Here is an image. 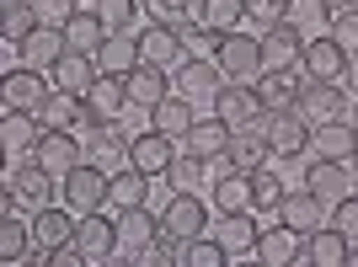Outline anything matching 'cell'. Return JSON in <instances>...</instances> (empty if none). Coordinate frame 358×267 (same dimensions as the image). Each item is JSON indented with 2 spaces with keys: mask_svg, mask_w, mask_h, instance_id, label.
<instances>
[{
  "mask_svg": "<svg viewBox=\"0 0 358 267\" xmlns=\"http://www.w3.org/2000/svg\"><path fill=\"white\" fill-rule=\"evenodd\" d=\"M299 246H305V236H294V230L278 219L273 230H262V236H257V262H262V267H294Z\"/></svg>",
  "mask_w": 358,
  "mask_h": 267,
  "instance_id": "cell-26",
  "label": "cell"
},
{
  "mask_svg": "<svg viewBox=\"0 0 358 267\" xmlns=\"http://www.w3.org/2000/svg\"><path fill=\"white\" fill-rule=\"evenodd\" d=\"M299 54H305V38H299L289 22L262 27V64H268V70H299Z\"/></svg>",
  "mask_w": 358,
  "mask_h": 267,
  "instance_id": "cell-19",
  "label": "cell"
},
{
  "mask_svg": "<svg viewBox=\"0 0 358 267\" xmlns=\"http://www.w3.org/2000/svg\"><path fill=\"white\" fill-rule=\"evenodd\" d=\"M224 43V32H214L209 22H182V48L187 54H198V59H214Z\"/></svg>",
  "mask_w": 358,
  "mask_h": 267,
  "instance_id": "cell-45",
  "label": "cell"
},
{
  "mask_svg": "<svg viewBox=\"0 0 358 267\" xmlns=\"http://www.w3.org/2000/svg\"><path fill=\"white\" fill-rule=\"evenodd\" d=\"M305 187H310L315 198L337 203V198L353 193V166L348 161H321V155H315V166H305Z\"/></svg>",
  "mask_w": 358,
  "mask_h": 267,
  "instance_id": "cell-20",
  "label": "cell"
},
{
  "mask_svg": "<svg viewBox=\"0 0 358 267\" xmlns=\"http://www.w3.org/2000/svg\"><path fill=\"white\" fill-rule=\"evenodd\" d=\"M91 6H96V0H91Z\"/></svg>",
  "mask_w": 358,
  "mask_h": 267,
  "instance_id": "cell-58",
  "label": "cell"
},
{
  "mask_svg": "<svg viewBox=\"0 0 358 267\" xmlns=\"http://www.w3.org/2000/svg\"><path fill=\"white\" fill-rule=\"evenodd\" d=\"M284 16H289V0H246V22H257V27H273Z\"/></svg>",
  "mask_w": 358,
  "mask_h": 267,
  "instance_id": "cell-51",
  "label": "cell"
},
{
  "mask_svg": "<svg viewBox=\"0 0 358 267\" xmlns=\"http://www.w3.org/2000/svg\"><path fill=\"white\" fill-rule=\"evenodd\" d=\"M139 6H145L150 22H171V27H182V22H193L198 0H139Z\"/></svg>",
  "mask_w": 358,
  "mask_h": 267,
  "instance_id": "cell-47",
  "label": "cell"
},
{
  "mask_svg": "<svg viewBox=\"0 0 358 267\" xmlns=\"http://www.w3.org/2000/svg\"><path fill=\"white\" fill-rule=\"evenodd\" d=\"M80 113H86V96L48 91V102L38 107V123H43V129H80Z\"/></svg>",
  "mask_w": 358,
  "mask_h": 267,
  "instance_id": "cell-40",
  "label": "cell"
},
{
  "mask_svg": "<svg viewBox=\"0 0 358 267\" xmlns=\"http://www.w3.org/2000/svg\"><path fill=\"white\" fill-rule=\"evenodd\" d=\"M129 107V80L123 75H96V86L86 91V113H80V129L96 134L107 123H118V113Z\"/></svg>",
  "mask_w": 358,
  "mask_h": 267,
  "instance_id": "cell-4",
  "label": "cell"
},
{
  "mask_svg": "<svg viewBox=\"0 0 358 267\" xmlns=\"http://www.w3.org/2000/svg\"><path fill=\"white\" fill-rule=\"evenodd\" d=\"M343 80H348V86L358 91V54H348V75H343Z\"/></svg>",
  "mask_w": 358,
  "mask_h": 267,
  "instance_id": "cell-53",
  "label": "cell"
},
{
  "mask_svg": "<svg viewBox=\"0 0 358 267\" xmlns=\"http://www.w3.org/2000/svg\"><path fill=\"white\" fill-rule=\"evenodd\" d=\"M209 214H214V208L203 203L198 193H171L166 208H161V230H166V236H177V240L209 236Z\"/></svg>",
  "mask_w": 358,
  "mask_h": 267,
  "instance_id": "cell-8",
  "label": "cell"
},
{
  "mask_svg": "<svg viewBox=\"0 0 358 267\" xmlns=\"http://www.w3.org/2000/svg\"><path fill=\"white\" fill-rule=\"evenodd\" d=\"M48 91H54V75L38 70V64H22V70L0 75V96H6V107H16V113H38V107L48 102Z\"/></svg>",
  "mask_w": 358,
  "mask_h": 267,
  "instance_id": "cell-5",
  "label": "cell"
},
{
  "mask_svg": "<svg viewBox=\"0 0 358 267\" xmlns=\"http://www.w3.org/2000/svg\"><path fill=\"white\" fill-rule=\"evenodd\" d=\"M38 139H43L38 113H16V107H6V118H0V150H6V161H27L32 150H38Z\"/></svg>",
  "mask_w": 358,
  "mask_h": 267,
  "instance_id": "cell-15",
  "label": "cell"
},
{
  "mask_svg": "<svg viewBox=\"0 0 358 267\" xmlns=\"http://www.w3.org/2000/svg\"><path fill=\"white\" fill-rule=\"evenodd\" d=\"M155 236H161V214H150V203L118 208V246H123L129 262H139V257L155 246Z\"/></svg>",
  "mask_w": 358,
  "mask_h": 267,
  "instance_id": "cell-13",
  "label": "cell"
},
{
  "mask_svg": "<svg viewBox=\"0 0 358 267\" xmlns=\"http://www.w3.org/2000/svg\"><path fill=\"white\" fill-rule=\"evenodd\" d=\"M75 246H80L86 267H107V262H118V257H123V246H118V219H107L102 208L80 214V219H75Z\"/></svg>",
  "mask_w": 358,
  "mask_h": 267,
  "instance_id": "cell-2",
  "label": "cell"
},
{
  "mask_svg": "<svg viewBox=\"0 0 358 267\" xmlns=\"http://www.w3.org/2000/svg\"><path fill=\"white\" fill-rule=\"evenodd\" d=\"M327 198H315L310 187H299V193H289L284 203H278V219L289 224V230H294V236H315V230H321V214H327Z\"/></svg>",
  "mask_w": 358,
  "mask_h": 267,
  "instance_id": "cell-23",
  "label": "cell"
},
{
  "mask_svg": "<svg viewBox=\"0 0 358 267\" xmlns=\"http://www.w3.org/2000/svg\"><path fill=\"white\" fill-rule=\"evenodd\" d=\"M96 11H102L107 32H134L139 16H145V6H139V0H96Z\"/></svg>",
  "mask_w": 358,
  "mask_h": 267,
  "instance_id": "cell-46",
  "label": "cell"
},
{
  "mask_svg": "<svg viewBox=\"0 0 358 267\" xmlns=\"http://www.w3.org/2000/svg\"><path fill=\"white\" fill-rule=\"evenodd\" d=\"M198 22H209L214 32H241L246 0H198Z\"/></svg>",
  "mask_w": 358,
  "mask_h": 267,
  "instance_id": "cell-42",
  "label": "cell"
},
{
  "mask_svg": "<svg viewBox=\"0 0 358 267\" xmlns=\"http://www.w3.org/2000/svg\"><path fill=\"white\" fill-rule=\"evenodd\" d=\"M150 182H155V177H145L139 166L113 171V177H107V208H139V203H150Z\"/></svg>",
  "mask_w": 358,
  "mask_h": 267,
  "instance_id": "cell-32",
  "label": "cell"
},
{
  "mask_svg": "<svg viewBox=\"0 0 358 267\" xmlns=\"http://www.w3.org/2000/svg\"><path fill=\"white\" fill-rule=\"evenodd\" d=\"M129 145H134V134H118L113 123H107V129H96V134H91L86 161H96V166L107 171V177H113V171H123V166H129Z\"/></svg>",
  "mask_w": 358,
  "mask_h": 267,
  "instance_id": "cell-27",
  "label": "cell"
},
{
  "mask_svg": "<svg viewBox=\"0 0 358 267\" xmlns=\"http://www.w3.org/2000/svg\"><path fill=\"white\" fill-rule=\"evenodd\" d=\"M22 208H27V203H22L11 187H0V219H11V214H22Z\"/></svg>",
  "mask_w": 358,
  "mask_h": 267,
  "instance_id": "cell-52",
  "label": "cell"
},
{
  "mask_svg": "<svg viewBox=\"0 0 358 267\" xmlns=\"http://www.w3.org/2000/svg\"><path fill=\"white\" fill-rule=\"evenodd\" d=\"M331 6H337V11H348V6H358V0H331Z\"/></svg>",
  "mask_w": 358,
  "mask_h": 267,
  "instance_id": "cell-54",
  "label": "cell"
},
{
  "mask_svg": "<svg viewBox=\"0 0 358 267\" xmlns=\"http://www.w3.org/2000/svg\"><path fill=\"white\" fill-rule=\"evenodd\" d=\"M214 208H220L224 219H230V214H252L257 208L252 171H224V177H214Z\"/></svg>",
  "mask_w": 358,
  "mask_h": 267,
  "instance_id": "cell-22",
  "label": "cell"
},
{
  "mask_svg": "<svg viewBox=\"0 0 358 267\" xmlns=\"http://www.w3.org/2000/svg\"><path fill=\"white\" fill-rule=\"evenodd\" d=\"M348 118H353V129H358V102H353V107H348Z\"/></svg>",
  "mask_w": 358,
  "mask_h": 267,
  "instance_id": "cell-55",
  "label": "cell"
},
{
  "mask_svg": "<svg viewBox=\"0 0 358 267\" xmlns=\"http://www.w3.org/2000/svg\"><path fill=\"white\" fill-rule=\"evenodd\" d=\"M54 91H75V96H86L91 86H96V75H102V64H96V54H64L59 64H54Z\"/></svg>",
  "mask_w": 358,
  "mask_h": 267,
  "instance_id": "cell-24",
  "label": "cell"
},
{
  "mask_svg": "<svg viewBox=\"0 0 358 267\" xmlns=\"http://www.w3.org/2000/svg\"><path fill=\"white\" fill-rule=\"evenodd\" d=\"M38 27V11H32V0H0V38H27Z\"/></svg>",
  "mask_w": 358,
  "mask_h": 267,
  "instance_id": "cell-44",
  "label": "cell"
},
{
  "mask_svg": "<svg viewBox=\"0 0 358 267\" xmlns=\"http://www.w3.org/2000/svg\"><path fill=\"white\" fill-rule=\"evenodd\" d=\"M171 80H177L182 96H214V91L224 86V70H220L214 59H198V54H187V59H182V70L171 75Z\"/></svg>",
  "mask_w": 358,
  "mask_h": 267,
  "instance_id": "cell-28",
  "label": "cell"
},
{
  "mask_svg": "<svg viewBox=\"0 0 358 267\" xmlns=\"http://www.w3.org/2000/svg\"><path fill=\"white\" fill-rule=\"evenodd\" d=\"M262 139H268V150H273V161H299V155H310V123L299 118L294 107H278V113H262Z\"/></svg>",
  "mask_w": 358,
  "mask_h": 267,
  "instance_id": "cell-1",
  "label": "cell"
},
{
  "mask_svg": "<svg viewBox=\"0 0 358 267\" xmlns=\"http://www.w3.org/2000/svg\"><path fill=\"white\" fill-rule=\"evenodd\" d=\"M123 80H129V107H145V113H155V107L177 91V80L166 75V64H139V70H129Z\"/></svg>",
  "mask_w": 358,
  "mask_h": 267,
  "instance_id": "cell-16",
  "label": "cell"
},
{
  "mask_svg": "<svg viewBox=\"0 0 358 267\" xmlns=\"http://www.w3.org/2000/svg\"><path fill=\"white\" fill-rule=\"evenodd\" d=\"M96 64H102V75H129L145 64V54H139V32H107V43L96 48Z\"/></svg>",
  "mask_w": 358,
  "mask_h": 267,
  "instance_id": "cell-25",
  "label": "cell"
},
{
  "mask_svg": "<svg viewBox=\"0 0 358 267\" xmlns=\"http://www.w3.org/2000/svg\"><path fill=\"white\" fill-rule=\"evenodd\" d=\"M203 177H214V171H209V155H198V150L182 145V155L171 161V171H166L171 193H198V187H203Z\"/></svg>",
  "mask_w": 358,
  "mask_h": 267,
  "instance_id": "cell-41",
  "label": "cell"
},
{
  "mask_svg": "<svg viewBox=\"0 0 358 267\" xmlns=\"http://www.w3.org/2000/svg\"><path fill=\"white\" fill-rule=\"evenodd\" d=\"M353 150H358V129H353V118L315 123V134H310V155H321V161H353Z\"/></svg>",
  "mask_w": 358,
  "mask_h": 267,
  "instance_id": "cell-21",
  "label": "cell"
},
{
  "mask_svg": "<svg viewBox=\"0 0 358 267\" xmlns=\"http://www.w3.org/2000/svg\"><path fill=\"white\" fill-rule=\"evenodd\" d=\"M331 16H337L331 0H289L284 22L299 32V38H321V32H331Z\"/></svg>",
  "mask_w": 358,
  "mask_h": 267,
  "instance_id": "cell-35",
  "label": "cell"
},
{
  "mask_svg": "<svg viewBox=\"0 0 358 267\" xmlns=\"http://www.w3.org/2000/svg\"><path fill=\"white\" fill-rule=\"evenodd\" d=\"M139 54H145V64H171L187 59V48H182V27H171V22H150V27H139Z\"/></svg>",
  "mask_w": 358,
  "mask_h": 267,
  "instance_id": "cell-18",
  "label": "cell"
},
{
  "mask_svg": "<svg viewBox=\"0 0 358 267\" xmlns=\"http://www.w3.org/2000/svg\"><path fill=\"white\" fill-rule=\"evenodd\" d=\"M257 236H262V224H257V208L252 214H230L224 219V252H230V267L236 262H257Z\"/></svg>",
  "mask_w": 358,
  "mask_h": 267,
  "instance_id": "cell-30",
  "label": "cell"
},
{
  "mask_svg": "<svg viewBox=\"0 0 358 267\" xmlns=\"http://www.w3.org/2000/svg\"><path fill=\"white\" fill-rule=\"evenodd\" d=\"M331 224H337V230L358 246V193H348V198H337V203H331Z\"/></svg>",
  "mask_w": 358,
  "mask_h": 267,
  "instance_id": "cell-48",
  "label": "cell"
},
{
  "mask_svg": "<svg viewBox=\"0 0 358 267\" xmlns=\"http://www.w3.org/2000/svg\"><path fill=\"white\" fill-rule=\"evenodd\" d=\"M348 267H358V246H353V257H348Z\"/></svg>",
  "mask_w": 358,
  "mask_h": 267,
  "instance_id": "cell-56",
  "label": "cell"
},
{
  "mask_svg": "<svg viewBox=\"0 0 358 267\" xmlns=\"http://www.w3.org/2000/svg\"><path fill=\"white\" fill-rule=\"evenodd\" d=\"M299 70H305V80H343V75H348V48L337 43L331 32H321V38H305Z\"/></svg>",
  "mask_w": 358,
  "mask_h": 267,
  "instance_id": "cell-12",
  "label": "cell"
},
{
  "mask_svg": "<svg viewBox=\"0 0 358 267\" xmlns=\"http://www.w3.org/2000/svg\"><path fill=\"white\" fill-rule=\"evenodd\" d=\"M64 43L75 48V54H96V48L107 43V22H102V11H96V6H80V11L70 16V22H64Z\"/></svg>",
  "mask_w": 358,
  "mask_h": 267,
  "instance_id": "cell-33",
  "label": "cell"
},
{
  "mask_svg": "<svg viewBox=\"0 0 358 267\" xmlns=\"http://www.w3.org/2000/svg\"><path fill=\"white\" fill-rule=\"evenodd\" d=\"M294 113L305 123H337V118H348V91H343V80H305V91H299V102H294Z\"/></svg>",
  "mask_w": 358,
  "mask_h": 267,
  "instance_id": "cell-7",
  "label": "cell"
},
{
  "mask_svg": "<svg viewBox=\"0 0 358 267\" xmlns=\"http://www.w3.org/2000/svg\"><path fill=\"white\" fill-rule=\"evenodd\" d=\"M348 257H353V240H348L337 224H321L315 236H305V246H299L294 267H343Z\"/></svg>",
  "mask_w": 358,
  "mask_h": 267,
  "instance_id": "cell-14",
  "label": "cell"
},
{
  "mask_svg": "<svg viewBox=\"0 0 358 267\" xmlns=\"http://www.w3.org/2000/svg\"><path fill=\"white\" fill-rule=\"evenodd\" d=\"M230 139H236V129H230V123H224L220 113H209V118H198L193 129H187V139H182V145L214 161V155H224V150H230Z\"/></svg>",
  "mask_w": 358,
  "mask_h": 267,
  "instance_id": "cell-34",
  "label": "cell"
},
{
  "mask_svg": "<svg viewBox=\"0 0 358 267\" xmlns=\"http://www.w3.org/2000/svg\"><path fill=\"white\" fill-rule=\"evenodd\" d=\"M252 182H257V208H278L289 198V187H284V166L278 161H262L252 171Z\"/></svg>",
  "mask_w": 358,
  "mask_h": 267,
  "instance_id": "cell-43",
  "label": "cell"
},
{
  "mask_svg": "<svg viewBox=\"0 0 358 267\" xmlns=\"http://www.w3.org/2000/svg\"><path fill=\"white\" fill-rule=\"evenodd\" d=\"M59 187H64V203L80 208V214H91V208H107V171H102L96 161L70 166V171L59 177Z\"/></svg>",
  "mask_w": 358,
  "mask_h": 267,
  "instance_id": "cell-9",
  "label": "cell"
},
{
  "mask_svg": "<svg viewBox=\"0 0 358 267\" xmlns=\"http://www.w3.org/2000/svg\"><path fill=\"white\" fill-rule=\"evenodd\" d=\"M38 240H32V224H22V214H11V219H0V262L16 267V262H38V252H32Z\"/></svg>",
  "mask_w": 358,
  "mask_h": 267,
  "instance_id": "cell-36",
  "label": "cell"
},
{
  "mask_svg": "<svg viewBox=\"0 0 358 267\" xmlns=\"http://www.w3.org/2000/svg\"><path fill=\"white\" fill-rule=\"evenodd\" d=\"M209 102H214V113H220L230 129H252V123H262V113H268L262 96H257V86H246V80H224Z\"/></svg>",
  "mask_w": 358,
  "mask_h": 267,
  "instance_id": "cell-10",
  "label": "cell"
},
{
  "mask_svg": "<svg viewBox=\"0 0 358 267\" xmlns=\"http://www.w3.org/2000/svg\"><path fill=\"white\" fill-rule=\"evenodd\" d=\"M331 38H337L348 54H358V6H348V11L331 16Z\"/></svg>",
  "mask_w": 358,
  "mask_h": 267,
  "instance_id": "cell-50",
  "label": "cell"
},
{
  "mask_svg": "<svg viewBox=\"0 0 358 267\" xmlns=\"http://www.w3.org/2000/svg\"><path fill=\"white\" fill-rule=\"evenodd\" d=\"M171 267H230V252H224V240H214V236H193V240H177Z\"/></svg>",
  "mask_w": 358,
  "mask_h": 267,
  "instance_id": "cell-38",
  "label": "cell"
},
{
  "mask_svg": "<svg viewBox=\"0 0 358 267\" xmlns=\"http://www.w3.org/2000/svg\"><path fill=\"white\" fill-rule=\"evenodd\" d=\"M22 48H27V64H38V70H54V64L70 54V43H64V27H48V22H38V27L22 38Z\"/></svg>",
  "mask_w": 358,
  "mask_h": 267,
  "instance_id": "cell-31",
  "label": "cell"
},
{
  "mask_svg": "<svg viewBox=\"0 0 358 267\" xmlns=\"http://www.w3.org/2000/svg\"><path fill=\"white\" fill-rule=\"evenodd\" d=\"M348 166H353V171H358V150H353V161H348Z\"/></svg>",
  "mask_w": 358,
  "mask_h": 267,
  "instance_id": "cell-57",
  "label": "cell"
},
{
  "mask_svg": "<svg viewBox=\"0 0 358 267\" xmlns=\"http://www.w3.org/2000/svg\"><path fill=\"white\" fill-rule=\"evenodd\" d=\"M64 208H54V203L32 208V240H38V252H54V246H64V240H75V219L64 214Z\"/></svg>",
  "mask_w": 358,
  "mask_h": 267,
  "instance_id": "cell-29",
  "label": "cell"
},
{
  "mask_svg": "<svg viewBox=\"0 0 358 267\" xmlns=\"http://www.w3.org/2000/svg\"><path fill=\"white\" fill-rule=\"evenodd\" d=\"M6 187H11L27 208H43V203H54L59 177H54L43 161H32V155H27V161H6Z\"/></svg>",
  "mask_w": 358,
  "mask_h": 267,
  "instance_id": "cell-6",
  "label": "cell"
},
{
  "mask_svg": "<svg viewBox=\"0 0 358 267\" xmlns=\"http://www.w3.org/2000/svg\"><path fill=\"white\" fill-rule=\"evenodd\" d=\"M299 91H305V80H299L294 70H268L262 80H257V96H262V107L268 113H278V107H294Z\"/></svg>",
  "mask_w": 358,
  "mask_h": 267,
  "instance_id": "cell-39",
  "label": "cell"
},
{
  "mask_svg": "<svg viewBox=\"0 0 358 267\" xmlns=\"http://www.w3.org/2000/svg\"><path fill=\"white\" fill-rule=\"evenodd\" d=\"M32 11H38V22H48V27H64V22L80 11V0H32Z\"/></svg>",
  "mask_w": 358,
  "mask_h": 267,
  "instance_id": "cell-49",
  "label": "cell"
},
{
  "mask_svg": "<svg viewBox=\"0 0 358 267\" xmlns=\"http://www.w3.org/2000/svg\"><path fill=\"white\" fill-rule=\"evenodd\" d=\"M214 64L224 70V80H246V86H257V80L268 75V64H262V38L224 32V43H220V54H214Z\"/></svg>",
  "mask_w": 358,
  "mask_h": 267,
  "instance_id": "cell-3",
  "label": "cell"
},
{
  "mask_svg": "<svg viewBox=\"0 0 358 267\" xmlns=\"http://www.w3.org/2000/svg\"><path fill=\"white\" fill-rule=\"evenodd\" d=\"M150 123L161 134H171V139H187V129L198 123V113H193V96H182V91H171L155 113H150Z\"/></svg>",
  "mask_w": 358,
  "mask_h": 267,
  "instance_id": "cell-37",
  "label": "cell"
},
{
  "mask_svg": "<svg viewBox=\"0 0 358 267\" xmlns=\"http://www.w3.org/2000/svg\"><path fill=\"white\" fill-rule=\"evenodd\" d=\"M32 161H43L54 177H64L70 166L86 161V150H80L75 129H43V139H38V150H32Z\"/></svg>",
  "mask_w": 358,
  "mask_h": 267,
  "instance_id": "cell-17",
  "label": "cell"
},
{
  "mask_svg": "<svg viewBox=\"0 0 358 267\" xmlns=\"http://www.w3.org/2000/svg\"><path fill=\"white\" fill-rule=\"evenodd\" d=\"M182 139H171V134H161V129H145V134H134V145H129V166H139L145 177H166L171 171V161L182 155Z\"/></svg>",
  "mask_w": 358,
  "mask_h": 267,
  "instance_id": "cell-11",
  "label": "cell"
}]
</instances>
